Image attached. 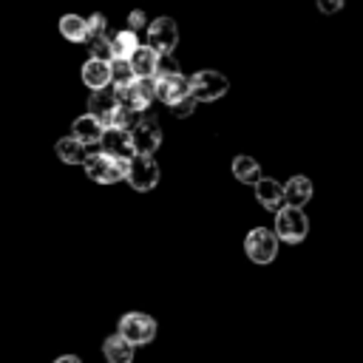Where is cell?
<instances>
[{
    "mask_svg": "<svg viewBox=\"0 0 363 363\" xmlns=\"http://www.w3.org/2000/svg\"><path fill=\"white\" fill-rule=\"evenodd\" d=\"M88 179H94L96 184H116L128 176V159H119V156H111L105 150H96L88 156V162L82 164Z\"/></svg>",
    "mask_w": 363,
    "mask_h": 363,
    "instance_id": "6da1fadb",
    "label": "cell"
},
{
    "mask_svg": "<svg viewBox=\"0 0 363 363\" xmlns=\"http://www.w3.org/2000/svg\"><path fill=\"white\" fill-rule=\"evenodd\" d=\"M159 176H162V170H159V164H156V159L150 153H133L128 159V176H125V182L136 193L153 190L159 184Z\"/></svg>",
    "mask_w": 363,
    "mask_h": 363,
    "instance_id": "7a4b0ae2",
    "label": "cell"
},
{
    "mask_svg": "<svg viewBox=\"0 0 363 363\" xmlns=\"http://www.w3.org/2000/svg\"><path fill=\"white\" fill-rule=\"evenodd\" d=\"M275 233L281 241L286 244H301L309 233V221L303 216V207H295V204H284L278 213H275Z\"/></svg>",
    "mask_w": 363,
    "mask_h": 363,
    "instance_id": "3957f363",
    "label": "cell"
},
{
    "mask_svg": "<svg viewBox=\"0 0 363 363\" xmlns=\"http://www.w3.org/2000/svg\"><path fill=\"white\" fill-rule=\"evenodd\" d=\"M278 233L275 230H267V227H255L247 233L244 238V252L250 261L255 264H272L275 255H278Z\"/></svg>",
    "mask_w": 363,
    "mask_h": 363,
    "instance_id": "277c9868",
    "label": "cell"
},
{
    "mask_svg": "<svg viewBox=\"0 0 363 363\" xmlns=\"http://www.w3.org/2000/svg\"><path fill=\"white\" fill-rule=\"evenodd\" d=\"M190 79H193V96H196L199 102H216V99H221V96L227 94V88H230L227 77H224L221 71H213V68H204V71L193 74Z\"/></svg>",
    "mask_w": 363,
    "mask_h": 363,
    "instance_id": "5b68a950",
    "label": "cell"
},
{
    "mask_svg": "<svg viewBox=\"0 0 363 363\" xmlns=\"http://www.w3.org/2000/svg\"><path fill=\"white\" fill-rule=\"evenodd\" d=\"M119 332L133 343V346H145L156 337V320L145 312H128L119 320Z\"/></svg>",
    "mask_w": 363,
    "mask_h": 363,
    "instance_id": "8992f818",
    "label": "cell"
},
{
    "mask_svg": "<svg viewBox=\"0 0 363 363\" xmlns=\"http://www.w3.org/2000/svg\"><path fill=\"white\" fill-rule=\"evenodd\" d=\"M179 43V26L173 17H156L147 26V45H153L159 54H173Z\"/></svg>",
    "mask_w": 363,
    "mask_h": 363,
    "instance_id": "52a82bcc",
    "label": "cell"
},
{
    "mask_svg": "<svg viewBox=\"0 0 363 363\" xmlns=\"http://www.w3.org/2000/svg\"><path fill=\"white\" fill-rule=\"evenodd\" d=\"M130 139H133V150L136 153H150L153 156L159 150V145H162V130H159L156 119L145 116L139 125L130 128Z\"/></svg>",
    "mask_w": 363,
    "mask_h": 363,
    "instance_id": "ba28073f",
    "label": "cell"
},
{
    "mask_svg": "<svg viewBox=\"0 0 363 363\" xmlns=\"http://www.w3.org/2000/svg\"><path fill=\"white\" fill-rule=\"evenodd\" d=\"M99 147L111 156H119V159H130L136 150H133V139H130V130L128 128H119V125H108L102 139H99Z\"/></svg>",
    "mask_w": 363,
    "mask_h": 363,
    "instance_id": "9c48e42d",
    "label": "cell"
},
{
    "mask_svg": "<svg viewBox=\"0 0 363 363\" xmlns=\"http://www.w3.org/2000/svg\"><path fill=\"white\" fill-rule=\"evenodd\" d=\"M190 94H193V79L184 77L182 71H173V74H162L159 77V99L162 102L173 105V102L184 99V96H190Z\"/></svg>",
    "mask_w": 363,
    "mask_h": 363,
    "instance_id": "30bf717a",
    "label": "cell"
},
{
    "mask_svg": "<svg viewBox=\"0 0 363 363\" xmlns=\"http://www.w3.org/2000/svg\"><path fill=\"white\" fill-rule=\"evenodd\" d=\"M119 108V96H116V85H108V88H99V91H91V99H88V111L96 113L105 125L111 122V116L116 113Z\"/></svg>",
    "mask_w": 363,
    "mask_h": 363,
    "instance_id": "8fae6325",
    "label": "cell"
},
{
    "mask_svg": "<svg viewBox=\"0 0 363 363\" xmlns=\"http://www.w3.org/2000/svg\"><path fill=\"white\" fill-rule=\"evenodd\" d=\"M82 82H85L91 91H99V88L113 85V79H111V60L91 57V60L82 65Z\"/></svg>",
    "mask_w": 363,
    "mask_h": 363,
    "instance_id": "7c38bea8",
    "label": "cell"
},
{
    "mask_svg": "<svg viewBox=\"0 0 363 363\" xmlns=\"http://www.w3.org/2000/svg\"><path fill=\"white\" fill-rule=\"evenodd\" d=\"M255 199H258V204H261L264 210H275V213L286 204L284 184L275 182V179H264V176H261V182L255 184Z\"/></svg>",
    "mask_w": 363,
    "mask_h": 363,
    "instance_id": "4fadbf2b",
    "label": "cell"
},
{
    "mask_svg": "<svg viewBox=\"0 0 363 363\" xmlns=\"http://www.w3.org/2000/svg\"><path fill=\"white\" fill-rule=\"evenodd\" d=\"M57 156L65 162V164H85L88 156H91V145H85L82 139H77L74 133L71 136H62L57 139Z\"/></svg>",
    "mask_w": 363,
    "mask_h": 363,
    "instance_id": "5bb4252c",
    "label": "cell"
},
{
    "mask_svg": "<svg viewBox=\"0 0 363 363\" xmlns=\"http://www.w3.org/2000/svg\"><path fill=\"white\" fill-rule=\"evenodd\" d=\"M133 352H136V346L122 332L105 337V343H102V354L108 363H133Z\"/></svg>",
    "mask_w": 363,
    "mask_h": 363,
    "instance_id": "9a60e30c",
    "label": "cell"
},
{
    "mask_svg": "<svg viewBox=\"0 0 363 363\" xmlns=\"http://www.w3.org/2000/svg\"><path fill=\"white\" fill-rule=\"evenodd\" d=\"M105 122L96 116V113H85V116H79V119H74V128H71V133L77 136V139H82L85 145H94V142H99L102 139V133H105Z\"/></svg>",
    "mask_w": 363,
    "mask_h": 363,
    "instance_id": "2e32d148",
    "label": "cell"
},
{
    "mask_svg": "<svg viewBox=\"0 0 363 363\" xmlns=\"http://www.w3.org/2000/svg\"><path fill=\"white\" fill-rule=\"evenodd\" d=\"M159 60H162V54L153 45H139L130 57L136 77H156L159 74Z\"/></svg>",
    "mask_w": 363,
    "mask_h": 363,
    "instance_id": "e0dca14e",
    "label": "cell"
},
{
    "mask_svg": "<svg viewBox=\"0 0 363 363\" xmlns=\"http://www.w3.org/2000/svg\"><path fill=\"white\" fill-rule=\"evenodd\" d=\"M284 193H286V204L303 207L312 199V182L306 176H292L284 182Z\"/></svg>",
    "mask_w": 363,
    "mask_h": 363,
    "instance_id": "ac0fdd59",
    "label": "cell"
},
{
    "mask_svg": "<svg viewBox=\"0 0 363 363\" xmlns=\"http://www.w3.org/2000/svg\"><path fill=\"white\" fill-rule=\"evenodd\" d=\"M60 34L71 43H88V17L79 14H65L60 20Z\"/></svg>",
    "mask_w": 363,
    "mask_h": 363,
    "instance_id": "d6986e66",
    "label": "cell"
},
{
    "mask_svg": "<svg viewBox=\"0 0 363 363\" xmlns=\"http://www.w3.org/2000/svg\"><path fill=\"white\" fill-rule=\"evenodd\" d=\"M233 173H235V179L244 182V184H258V182H261V164H258L252 156H244V153L233 159Z\"/></svg>",
    "mask_w": 363,
    "mask_h": 363,
    "instance_id": "ffe728a7",
    "label": "cell"
},
{
    "mask_svg": "<svg viewBox=\"0 0 363 363\" xmlns=\"http://www.w3.org/2000/svg\"><path fill=\"white\" fill-rule=\"evenodd\" d=\"M111 79L116 88H125V85H133L136 82V71H133V62L128 57H113L111 60Z\"/></svg>",
    "mask_w": 363,
    "mask_h": 363,
    "instance_id": "44dd1931",
    "label": "cell"
},
{
    "mask_svg": "<svg viewBox=\"0 0 363 363\" xmlns=\"http://www.w3.org/2000/svg\"><path fill=\"white\" fill-rule=\"evenodd\" d=\"M139 48V40H136V31L133 28H125L119 34H113V57H133V51Z\"/></svg>",
    "mask_w": 363,
    "mask_h": 363,
    "instance_id": "7402d4cb",
    "label": "cell"
},
{
    "mask_svg": "<svg viewBox=\"0 0 363 363\" xmlns=\"http://www.w3.org/2000/svg\"><path fill=\"white\" fill-rule=\"evenodd\" d=\"M133 88H136V96L142 99L145 108H147L153 99H159V77H136Z\"/></svg>",
    "mask_w": 363,
    "mask_h": 363,
    "instance_id": "603a6c76",
    "label": "cell"
},
{
    "mask_svg": "<svg viewBox=\"0 0 363 363\" xmlns=\"http://www.w3.org/2000/svg\"><path fill=\"white\" fill-rule=\"evenodd\" d=\"M88 45H91V57L113 60V40H108V34H99V37L88 40Z\"/></svg>",
    "mask_w": 363,
    "mask_h": 363,
    "instance_id": "cb8c5ba5",
    "label": "cell"
},
{
    "mask_svg": "<svg viewBox=\"0 0 363 363\" xmlns=\"http://www.w3.org/2000/svg\"><path fill=\"white\" fill-rule=\"evenodd\" d=\"M196 96L190 94V96H184V99H179V102H173V105H167L170 111H173V116H190L193 111H196Z\"/></svg>",
    "mask_w": 363,
    "mask_h": 363,
    "instance_id": "d4e9b609",
    "label": "cell"
},
{
    "mask_svg": "<svg viewBox=\"0 0 363 363\" xmlns=\"http://www.w3.org/2000/svg\"><path fill=\"white\" fill-rule=\"evenodd\" d=\"M99 34H105V17L102 14H91L88 17V40H94Z\"/></svg>",
    "mask_w": 363,
    "mask_h": 363,
    "instance_id": "484cf974",
    "label": "cell"
},
{
    "mask_svg": "<svg viewBox=\"0 0 363 363\" xmlns=\"http://www.w3.org/2000/svg\"><path fill=\"white\" fill-rule=\"evenodd\" d=\"M128 23H130V28H133V31H139V28L150 26V23H147V17H145V11H139V9H133V11L128 14Z\"/></svg>",
    "mask_w": 363,
    "mask_h": 363,
    "instance_id": "4316f807",
    "label": "cell"
},
{
    "mask_svg": "<svg viewBox=\"0 0 363 363\" xmlns=\"http://www.w3.org/2000/svg\"><path fill=\"white\" fill-rule=\"evenodd\" d=\"M343 3H346V0H318V9H320L323 14H335V11L343 9Z\"/></svg>",
    "mask_w": 363,
    "mask_h": 363,
    "instance_id": "83f0119b",
    "label": "cell"
},
{
    "mask_svg": "<svg viewBox=\"0 0 363 363\" xmlns=\"http://www.w3.org/2000/svg\"><path fill=\"white\" fill-rule=\"evenodd\" d=\"M54 363H82V360H79L77 354H62V357H57Z\"/></svg>",
    "mask_w": 363,
    "mask_h": 363,
    "instance_id": "f1b7e54d",
    "label": "cell"
}]
</instances>
